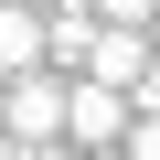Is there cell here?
<instances>
[{"mask_svg":"<svg viewBox=\"0 0 160 160\" xmlns=\"http://www.w3.org/2000/svg\"><path fill=\"white\" fill-rule=\"evenodd\" d=\"M0 128H11V139H64V64L0 75Z\"/></svg>","mask_w":160,"mask_h":160,"instance_id":"obj_1","label":"cell"},{"mask_svg":"<svg viewBox=\"0 0 160 160\" xmlns=\"http://www.w3.org/2000/svg\"><path fill=\"white\" fill-rule=\"evenodd\" d=\"M64 139H75V149L128 139V86H107V75H64Z\"/></svg>","mask_w":160,"mask_h":160,"instance_id":"obj_2","label":"cell"},{"mask_svg":"<svg viewBox=\"0 0 160 160\" xmlns=\"http://www.w3.org/2000/svg\"><path fill=\"white\" fill-rule=\"evenodd\" d=\"M86 43H96V0H53V11H43V64H86Z\"/></svg>","mask_w":160,"mask_h":160,"instance_id":"obj_3","label":"cell"},{"mask_svg":"<svg viewBox=\"0 0 160 160\" xmlns=\"http://www.w3.org/2000/svg\"><path fill=\"white\" fill-rule=\"evenodd\" d=\"M43 64V11H22V0H0V75Z\"/></svg>","mask_w":160,"mask_h":160,"instance_id":"obj_4","label":"cell"},{"mask_svg":"<svg viewBox=\"0 0 160 160\" xmlns=\"http://www.w3.org/2000/svg\"><path fill=\"white\" fill-rule=\"evenodd\" d=\"M128 160H160V107H128V139H118Z\"/></svg>","mask_w":160,"mask_h":160,"instance_id":"obj_5","label":"cell"},{"mask_svg":"<svg viewBox=\"0 0 160 160\" xmlns=\"http://www.w3.org/2000/svg\"><path fill=\"white\" fill-rule=\"evenodd\" d=\"M11 160H75V139H11Z\"/></svg>","mask_w":160,"mask_h":160,"instance_id":"obj_6","label":"cell"},{"mask_svg":"<svg viewBox=\"0 0 160 160\" xmlns=\"http://www.w3.org/2000/svg\"><path fill=\"white\" fill-rule=\"evenodd\" d=\"M160 0H96V22H149Z\"/></svg>","mask_w":160,"mask_h":160,"instance_id":"obj_7","label":"cell"},{"mask_svg":"<svg viewBox=\"0 0 160 160\" xmlns=\"http://www.w3.org/2000/svg\"><path fill=\"white\" fill-rule=\"evenodd\" d=\"M0 160H11V128H0Z\"/></svg>","mask_w":160,"mask_h":160,"instance_id":"obj_8","label":"cell"},{"mask_svg":"<svg viewBox=\"0 0 160 160\" xmlns=\"http://www.w3.org/2000/svg\"><path fill=\"white\" fill-rule=\"evenodd\" d=\"M149 43H160V11H149Z\"/></svg>","mask_w":160,"mask_h":160,"instance_id":"obj_9","label":"cell"}]
</instances>
